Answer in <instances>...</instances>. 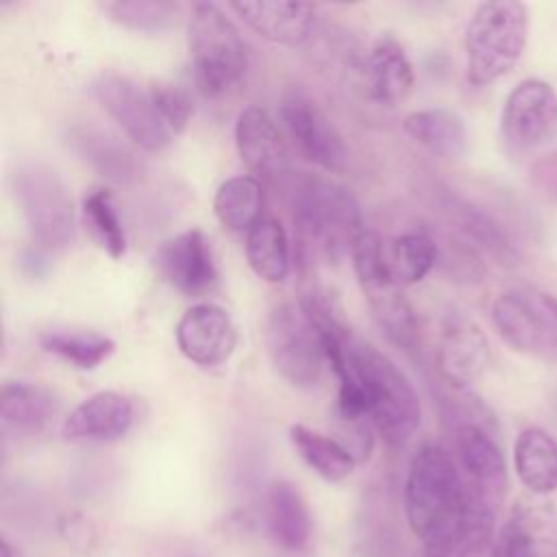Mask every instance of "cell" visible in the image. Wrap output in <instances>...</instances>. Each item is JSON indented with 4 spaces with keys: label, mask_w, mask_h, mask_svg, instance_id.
<instances>
[{
    "label": "cell",
    "mask_w": 557,
    "mask_h": 557,
    "mask_svg": "<svg viewBox=\"0 0 557 557\" xmlns=\"http://www.w3.org/2000/svg\"><path fill=\"white\" fill-rule=\"evenodd\" d=\"M453 442L466 483L481 500L496 507L507 490V466L498 444L476 422H459Z\"/></svg>",
    "instance_id": "cell-13"
},
{
    "label": "cell",
    "mask_w": 557,
    "mask_h": 557,
    "mask_svg": "<svg viewBox=\"0 0 557 557\" xmlns=\"http://www.w3.org/2000/svg\"><path fill=\"white\" fill-rule=\"evenodd\" d=\"M405 513L426 557H457L474 529L494 524V507L470 490L457 459L437 444H426L411 457Z\"/></svg>",
    "instance_id": "cell-1"
},
{
    "label": "cell",
    "mask_w": 557,
    "mask_h": 557,
    "mask_svg": "<svg viewBox=\"0 0 557 557\" xmlns=\"http://www.w3.org/2000/svg\"><path fill=\"white\" fill-rule=\"evenodd\" d=\"M246 261L250 270L268 283H281L289 272V242L283 224L263 215L246 233Z\"/></svg>",
    "instance_id": "cell-26"
},
{
    "label": "cell",
    "mask_w": 557,
    "mask_h": 557,
    "mask_svg": "<svg viewBox=\"0 0 557 557\" xmlns=\"http://www.w3.org/2000/svg\"><path fill=\"white\" fill-rule=\"evenodd\" d=\"M187 46L196 85L207 98L224 96L246 72V44L213 2L194 4L187 22Z\"/></svg>",
    "instance_id": "cell-4"
},
{
    "label": "cell",
    "mask_w": 557,
    "mask_h": 557,
    "mask_svg": "<svg viewBox=\"0 0 557 557\" xmlns=\"http://www.w3.org/2000/svg\"><path fill=\"white\" fill-rule=\"evenodd\" d=\"M67 144L85 165L111 183L128 185L141 174V163L137 157L115 137L98 128L74 126L67 133Z\"/></svg>",
    "instance_id": "cell-21"
},
{
    "label": "cell",
    "mask_w": 557,
    "mask_h": 557,
    "mask_svg": "<svg viewBox=\"0 0 557 557\" xmlns=\"http://www.w3.org/2000/svg\"><path fill=\"white\" fill-rule=\"evenodd\" d=\"M89 91L102 111L146 152H161L170 146L172 133L163 124L150 91H144L133 78L120 72H100Z\"/></svg>",
    "instance_id": "cell-8"
},
{
    "label": "cell",
    "mask_w": 557,
    "mask_h": 557,
    "mask_svg": "<svg viewBox=\"0 0 557 557\" xmlns=\"http://www.w3.org/2000/svg\"><path fill=\"white\" fill-rule=\"evenodd\" d=\"M235 146L250 174L276 178L287 168V146L270 113L261 107H246L235 122Z\"/></svg>",
    "instance_id": "cell-18"
},
{
    "label": "cell",
    "mask_w": 557,
    "mask_h": 557,
    "mask_svg": "<svg viewBox=\"0 0 557 557\" xmlns=\"http://www.w3.org/2000/svg\"><path fill=\"white\" fill-rule=\"evenodd\" d=\"M368 91L383 104L405 100L413 89V67L405 48L392 37L381 35L366 59Z\"/></svg>",
    "instance_id": "cell-23"
},
{
    "label": "cell",
    "mask_w": 557,
    "mask_h": 557,
    "mask_svg": "<svg viewBox=\"0 0 557 557\" xmlns=\"http://www.w3.org/2000/svg\"><path fill=\"white\" fill-rule=\"evenodd\" d=\"M231 11L257 35L281 46H302L315 26V11L305 2L257 0V2H231Z\"/></svg>",
    "instance_id": "cell-19"
},
{
    "label": "cell",
    "mask_w": 557,
    "mask_h": 557,
    "mask_svg": "<svg viewBox=\"0 0 557 557\" xmlns=\"http://www.w3.org/2000/svg\"><path fill=\"white\" fill-rule=\"evenodd\" d=\"M403 128L416 144L444 159H457L468 148L463 117L444 107L411 111L405 117Z\"/></svg>",
    "instance_id": "cell-25"
},
{
    "label": "cell",
    "mask_w": 557,
    "mask_h": 557,
    "mask_svg": "<svg viewBox=\"0 0 557 557\" xmlns=\"http://www.w3.org/2000/svg\"><path fill=\"white\" fill-rule=\"evenodd\" d=\"M0 557H15L13 546L9 544V540H2V542H0Z\"/></svg>",
    "instance_id": "cell-39"
},
{
    "label": "cell",
    "mask_w": 557,
    "mask_h": 557,
    "mask_svg": "<svg viewBox=\"0 0 557 557\" xmlns=\"http://www.w3.org/2000/svg\"><path fill=\"white\" fill-rule=\"evenodd\" d=\"M294 224L333 259L352 250L366 231L357 198L344 185L324 176H302L292 187Z\"/></svg>",
    "instance_id": "cell-3"
},
{
    "label": "cell",
    "mask_w": 557,
    "mask_h": 557,
    "mask_svg": "<svg viewBox=\"0 0 557 557\" xmlns=\"http://www.w3.org/2000/svg\"><path fill=\"white\" fill-rule=\"evenodd\" d=\"M281 117L298 150L311 163L326 172L344 168L348 159L344 137L311 96L289 89L281 100Z\"/></svg>",
    "instance_id": "cell-10"
},
{
    "label": "cell",
    "mask_w": 557,
    "mask_h": 557,
    "mask_svg": "<svg viewBox=\"0 0 557 557\" xmlns=\"http://www.w3.org/2000/svg\"><path fill=\"white\" fill-rule=\"evenodd\" d=\"M440 207L470 239H474L494 259H498V263H513L516 250L490 215L450 194H440Z\"/></svg>",
    "instance_id": "cell-31"
},
{
    "label": "cell",
    "mask_w": 557,
    "mask_h": 557,
    "mask_svg": "<svg viewBox=\"0 0 557 557\" xmlns=\"http://www.w3.org/2000/svg\"><path fill=\"white\" fill-rule=\"evenodd\" d=\"M59 533L65 537L67 544L76 548H91L96 542L94 524L81 513H67L59 520Z\"/></svg>",
    "instance_id": "cell-36"
},
{
    "label": "cell",
    "mask_w": 557,
    "mask_h": 557,
    "mask_svg": "<svg viewBox=\"0 0 557 557\" xmlns=\"http://www.w3.org/2000/svg\"><path fill=\"white\" fill-rule=\"evenodd\" d=\"M490 363V342L483 329L466 313H448L442 320L435 368L440 376L457 387H470L476 383Z\"/></svg>",
    "instance_id": "cell-11"
},
{
    "label": "cell",
    "mask_w": 557,
    "mask_h": 557,
    "mask_svg": "<svg viewBox=\"0 0 557 557\" xmlns=\"http://www.w3.org/2000/svg\"><path fill=\"white\" fill-rule=\"evenodd\" d=\"M263 189L255 176L226 178L213 196V213L228 231H250L261 218Z\"/></svg>",
    "instance_id": "cell-28"
},
{
    "label": "cell",
    "mask_w": 557,
    "mask_h": 557,
    "mask_svg": "<svg viewBox=\"0 0 557 557\" xmlns=\"http://www.w3.org/2000/svg\"><path fill=\"white\" fill-rule=\"evenodd\" d=\"M289 442L294 444L300 459L324 481H344L352 474L357 466V459L342 442L318 433L305 424L289 426Z\"/></svg>",
    "instance_id": "cell-27"
},
{
    "label": "cell",
    "mask_w": 557,
    "mask_h": 557,
    "mask_svg": "<svg viewBox=\"0 0 557 557\" xmlns=\"http://www.w3.org/2000/svg\"><path fill=\"white\" fill-rule=\"evenodd\" d=\"M531 183L533 187L546 196L548 200L557 202V148L542 154L531 168Z\"/></svg>",
    "instance_id": "cell-35"
},
{
    "label": "cell",
    "mask_w": 557,
    "mask_h": 557,
    "mask_svg": "<svg viewBox=\"0 0 557 557\" xmlns=\"http://www.w3.org/2000/svg\"><path fill=\"white\" fill-rule=\"evenodd\" d=\"M389 276L398 287L420 283L437 261V244L420 231H409L392 239L385 248Z\"/></svg>",
    "instance_id": "cell-30"
},
{
    "label": "cell",
    "mask_w": 557,
    "mask_h": 557,
    "mask_svg": "<svg viewBox=\"0 0 557 557\" xmlns=\"http://www.w3.org/2000/svg\"><path fill=\"white\" fill-rule=\"evenodd\" d=\"M174 333L178 350L202 368L224 363L237 344V329L231 315L213 302L189 307L181 315Z\"/></svg>",
    "instance_id": "cell-15"
},
{
    "label": "cell",
    "mask_w": 557,
    "mask_h": 557,
    "mask_svg": "<svg viewBox=\"0 0 557 557\" xmlns=\"http://www.w3.org/2000/svg\"><path fill=\"white\" fill-rule=\"evenodd\" d=\"M83 222L94 242L111 257L120 259L126 252V235L113 205V196L107 189H96L83 200Z\"/></svg>",
    "instance_id": "cell-32"
},
{
    "label": "cell",
    "mask_w": 557,
    "mask_h": 557,
    "mask_svg": "<svg viewBox=\"0 0 557 557\" xmlns=\"http://www.w3.org/2000/svg\"><path fill=\"white\" fill-rule=\"evenodd\" d=\"M350 257L372 318L396 346L411 350L418 339V322L411 305L389 276L385 246L379 235L366 228L352 244Z\"/></svg>",
    "instance_id": "cell-5"
},
{
    "label": "cell",
    "mask_w": 557,
    "mask_h": 557,
    "mask_svg": "<svg viewBox=\"0 0 557 557\" xmlns=\"http://www.w3.org/2000/svg\"><path fill=\"white\" fill-rule=\"evenodd\" d=\"M492 324L500 339L516 352L553 355L557 335L537 307L518 292H505L492 302Z\"/></svg>",
    "instance_id": "cell-16"
},
{
    "label": "cell",
    "mask_w": 557,
    "mask_h": 557,
    "mask_svg": "<svg viewBox=\"0 0 557 557\" xmlns=\"http://www.w3.org/2000/svg\"><path fill=\"white\" fill-rule=\"evenodd\" d=\"M59 411V398L41 385L9 381L0 389V422L4 433L35 435Z\"/></svg>",
    "instance_id": "cell-22"
},
{
    "label": "cell",
    "mask_w": 557,
    "mask_h": 557,
    "mask_svg": "<svg viewBox=\"0 0 557 557\" xmlns=\"http://www.w3.org/2000/svg\"><path fill=\"white\" fill-rule=\"evenodd\" d=\"M152 265L163 283L185 296H200L218 281V268L207 235L200 228H187L163 242Z\"/></svg>",
    "instance_id": "cell-12"
},
{
    "label": "cell",
    "mask_w": 557,
    "mask_h": 557,
    "mask_svg": "<svg viewBox=\"0 0 557 557\" xmlns=\"http://www.w3.org/2000/svg\"><path fill=\"white\" fill-rule=\"evenodd\" d=\"M13 194L33 242L44 250H61L74 237V202L67 185L46 165H20Z\"/></svg>",
    "instance_id": "cell-6"
},
{
    "label": "cell",
    "mask_w": 557,
    "mask_h": 557,
    "mask_svg": "<svg viewBox=\"0 0 557 557\" xmlns=\"http://www.w3.org/2000/svg\"><path fill=\"white\" fill-rule=\"evenodd\" d=\"M500 133L516 152H529L557 137V94L540 78L520 81L500 113Z\"/></svg>",
    "instance_id": "cell-9"
},
{
    "label": "cell",
    "mask_w": 557,
    "mask_h": 557,
    "mask_svg": "<svg viewBox=\"0 0 557 557\" xmlns=\"http://www.w3.org/2000/svg\"><path fill=\"white\" fill-rule=\"evenodd\" d=\"M540 300H542L544 309L550 313V318L557 322V296H553V294H542Z\"/></svg>",
    "instance_id": "cell-38"
},
{
    "label": "cell",
    "mask_w": 557,
    "mask_h": 557,
    "mask_svg": "<svg viewBox=\"0 0 557 557\" xmlns=\"http://www.w3.org/2000/svg\"><path fill=\"white\" fill-rule=\"evenodd\" d=\"M500 557H557V507L546 496L516 500L498 540Z\"/></svg>",
    "instance_id": "cell-14"
},
{
    "label": "cell",
    "mask_w": 557,
    "mask_h": 557,
    "mask_svg": "<svg viewBox=\"0 0 557 557\" xmlns=\"http://www.w3.org/2000/svg\"><path fill=\"white\" fill-rule=\"evenodd\" d=\"M457 557H500V548L494 544V527L472 531L457 550Z\"/></svg>",
    "instance_id": "cell-37"
},
{
    "label": "cell",
    "mask_w": 557,
    "mask_h": 557,
    "mask_svg": "<svg viewBox=\"0 0 557 557\" xmlns=\"http://www.w3.org/2000/svg\"><path fill=\"white\" fill-rule=\"evenodd\" d=\"M133 420V403L117 392L104 389L91 394L65 416L61 435L67 442H113L126 435Z\"/></svg>",
    "instance_id": "cell-17"
},
{
    "label": "cell",
    "mask_w": 557,
    "mask_h": 557,
    "mask_svg": "<svg viewBox=\"0 0 557 557\" xmlns=\"http://www.w3.org/2000/svg\"><path fill=\"white\" fill-rule=\"evenodd\" d=\"M270 537L285 550H305L311 542V513L302 494L287 481H274L263 496Z\"/></svg>",
    "instance_id": "cell-20"
},
{
    "label": "cell",
    "mask_w": 557,
    "mask_h": 557,
    "mask_svg": "<svg viewBox=\"0 0 557 557\" xmlns=\"http://www.w3.org/2000/svg\"><path fill=\"white\" fill-rule=\"evenodd\" d=\"M529 15L516 0L481 2L466 28V72L476 87L509 74L527 48Z\"/></svg>",
    "instance_id": "cell-2"
},
{
    "label": "cell",
    "mask_w": 557,
    "mask_h": 557,
    "mask_svg": "<svg viewBox=\"0 0 557 557\" xmlns=\"http://www.w3.org/2000/svg\"><path fill=\"white\" fill-rule=\"evenodd\" d=\"M39 346L46 352L63 359L65 363L78 370L98 368L115 350V342L107 335L89 333V331H61V329L39 333Z\"/></svg>",
    "instance_id": "cell-29"
},
{
    "label": "cell",
    "mask_w": 557,
    "mask_h": 557,
    "mask_svg": "<svg viewBox=\"0 0 557 557\" xmlns=\"http://www.w3.org/2000/svg\"><path fill=\"white\" fill-rule=\"evenodd\" d=\"M513 468L522 485L537 496L557 490V442L540 426H527L513 444Z\"/></svg>",
    "instance_id": "cell-24"
},
{
    "label": "cell",
    "mask_w": 557,
    "mask_h": 557,
    "mask_svg": "<svg viewBox=\"0 0 557 557\" xmlns=\"http://www.w3.org/2000/svg\"><path fill=\"white\" fill-rule=\"evenodd\" d=\"M263 342L274 370L298 389H311L320 383L324 350L311 320L300 305H276L263 326Z\"/></svg>",
    "instance_id": "cell-7"
},
{
    "label": "cell",
    "mask_w": 557,
    "mask_h": 557,
    "mask_svg": "<svg viewBox=\"0 0 557 557\" xmlns=\"http://www.w3.org/2000/svg\"><path fill=\"white\" fill-rule=\"evenodd\" d=\"M104 11L115 24L128 30L161 33L176 22L178 4L170 0H115L107 2Z\"/></svg>",
    "instance_id": "cell-33"
},
{
    "label": "cell",
    "mask_w": 557,
    "mask_h": 557,
    "mask_svg": "<svg viewBox=\"0 0 557 557\" xmlns=\"http://www.w3.org/2000/svg\"><path fill=\"white\" fill-rule=\"evenodd\" d=\"M150 96H152V102H154L163 124L168 126V131L174 135L185 131V126L189 124V120L194 115V102H191L189 94L176 85L159 83V85L150 87Z\"/></svg>",
    "instance_id": "cell-34"
}]
</instances>
